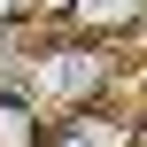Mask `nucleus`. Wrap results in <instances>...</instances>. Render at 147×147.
Instances as JSON below:
<instances>
[{"mask_svg": "<svg viewBox=\"0 0 147 147\" xmlns=\"http://www.w3.org/2000/svg\"><path fill=\"white\" fill-rule=\"evenodd\" d=\"M47 147H116V132H109V116H101V109H78Z\"/></svg>", "mask_w": 147, "mask_h": 147, "instance_id": "obj_3", "label": "nucleus"}, {"mask_svg": "<svg viewBox=\"0 0 147 147\" xmlns=\"http://www.w3.org/2000/svg\"><path fill=\"white\" fill-rule=\"evenodd\" d=\"M124 147H147V124H140V132H132V140H124Z\"/></svg>", "mask_w": 147, "mask_h": 147, "instance_id": "obj_4", "label": "nucleus"}, {"mask_svg": "<svg viewBox=\"0 0 147 147\" xmlns=\"http://www.w3.org/2000/svg\"><path fill=\"white\" fill-rule=\"evenodd\" d=\"M70 23L78 31H140L147 0H70Z\"/></svg>", "mask_w": 147, "mask_h": 147, "instance_id": "obj_1", "label": "nucleus"}, {"mask_svg": "<svg viewBox=\"0 0 147 147\" xmlns=\"http://www.w3.org/2000/svg\"><path fill=\"white\" fill-rule=\"evenodd\" d=\"M0 147H47V124L23 93H0Z\"/></svg>", "mask_w": 147, "mask_h": 147, "instance_id": "obj_2", "label": "nucleus"}]
</instances>
